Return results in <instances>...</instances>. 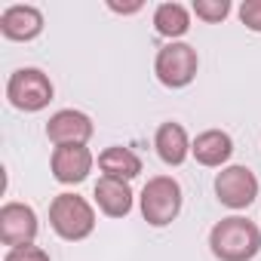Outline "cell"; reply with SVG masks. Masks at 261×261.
Segmentation results:
<instances>
[{
  "label": "cell",
  "mask_w": 261,
  "mask_h": 261,
  "mask_svg": "<svg viewBox=\"0 0 261 261\" xmlns=\"http://www.w3.org/2000/svg\"><path fill=\"white\" fill-rule=\"evenodd\" d=\"M209 249L218 261H252L261 252V227L243 215H227L209 230Z\"/></svg>",
  "instance_id": "1"
},
{
  "label": "cell",
  "mask_w": 261,
  "mask_h": 261,
  "mask_svg": "<svg viewBox=\"0 0 261 261\" xmlns=\"http://www.w3.org/2000/svg\"><path fill=\"white\" fill-rule=\"evenodd\" d=\"M49 224L62 240L80 243L95 230V209L80 194H59L49 203Z\"/></svg>",
  "instance_id": "2"
},
{
  "label": "cell",
  "mask_w": 261,
  "mask_h": 261,
  "mask_svg": "<svg viewBox=\"0 0 261 261\" xmlns=\"http://www.w3.org/2000/svg\"><path fill=\"white\" fill-rule=\"evenodd\" d=\"M139 203H142V218L151 227H166V224H172L178 218L185 194H181V185L172 175H154L142 188Z\"/></svg>",
  "instance_id": "3"
},
{
  "label": "cell",
  "mask_w": 261,
  "mask_h": 261,
  "mask_svg": "<svg viewBox=\"0 0 261 261\" xmlns=\"http://www.w3.org/2000/svg\"><path fill=\"white\" fill-rule=\"evenodd\" d=\"M200 71V56L191 43L185 40H175V43H166L157 49V59H154V74L157 80L166 86V89H185L194 83Z\"/></svg>",
  "instance_id": "4"
},
{
  "label": "cell",
  "mask_w": 261,
  "mask_h": 261,
  "mask_svg": "<svg viewBox=\"0 0 261 261\" xmlns=\"http://www.w3.org/2000/svg\"><path fill=\"white\" fill-rule=\"evenodd\" d=\"M53 95H56V86L40 68H19L7 80V98L16 111L37 114V111L49 108Z\"/></svg>",
  "instance_id": "5"
},
{
  "label": "cell",
  "mask_w": 261,
  "mask_h": 261,
  "mask_svg": "<svg viewBox=\"0 0 261 261\" xmlns=\"http://www.w3.org/2000/svg\"><path fill=\"white\" fill-rule=\"evenodd\" d=\"M215 197L221 206L240 212L258 200V178L249 166H224L215 175Z\"/></svg>",
  "instance_id": "6"
},
{
  "label": "cell",
  "mask_w": 261,
  "mask_h": 261,
  "mask_svg": "<svg viewBox=\"0 0 261 261\" xmlns=\"http://www.w3.org/2000/svg\"><path fill=\"white\" fill-rule=\"evenodd\" d=\"M37 230L40 221L28 203H4V209H0V243L4 246H34Z\"/></svg>",
  "instance_id": "7"
},
{
  "label": "cell",
  "mask_w": 261,
  "mask_h": 261,
  "mask_svg": "<svg viewBox=\"0 0 261 261\" xmlns=\"http://www.w3.org/2000/svg\"><path fill=\"white\" fill-rule=\"evenodd\" d=\"M92 133H95L92 117L83 114V111H74V108H62L46 120V139L56 148H62V145H86L92 139Z\"/></svg>",
  "instance_id": "8"
},
{
  "label": "cell",
  "mask_w": 261,
  "mask_h": 261,
  "mask_svg": "<svg viewBox=\"0 0 261 261\" xmlns=\"http://www.w3.org/2000/svg\"><path fill=\"white\" fill-rule=\"evenodd\" d=\"M92 163H95V157L86 145H62V148H53V157H49V169L59 185L86 181L92 172Z\"/></svg>",
  "instance_id": "9"
},
{
  "label": "cell",
  "mask_w": 261,
  "mask_h": 261,
  "mask_svg": "<svg viewBox=\"0 0 261 261\" xmlns=\"http://www.w3.org/2000/svg\"><path fill=\"white\" fill-rule=\"evenodd\" d=\"M0 34L13 43H31L43 34V13L31 4H13L0 13Z\"/></svg>",
  "instance_id": "10"
},
{
  "label": "cell",
  "mask_w": 261,
  "mask_h": 261,
  "mask_svg": "<svg viewBox=\"0 0 261 261\" xmlns=\"http://www.w3.org/2000/svg\"><path fill=\"white\" fill-rule=\"evenodd\" d=\"M92 197H95V206L101 209V215H108V218H126L129 212H133V203H136L129 181L108 178V175H101L95 181Z\"/></svg>",
  "instance_id": "11"
},
{
  "label": "cell",
  "mask_w": 261,
  "mask_h": 261,
  "mask_svg": "<svg viewBox=\"0 0 261 261\" xmlns=\"http://www.w3.org/2000/svg\"><path fill=\"white\" fill-rule=\"evenodd\" d=\"M191 154L206 169H224L227 160L233 157V139L224 133V129H206V133H200L194 139Z\"/></svg>",
  "instance_id": "12"
},
{
  "label": "cell",
  "mask_w": 261,
  "mask_h": 261,
  "mask_svg": "<svg viewBox=\"0 0 261 261\" xmlns=\"http://www.w3.org/2000/svg\"><path fill=\"white\" fill-rule=\"evenodd\" d=\"M191 139H188V129L175 120L169 123H160L157 133H154V148H157V157L166 163V166H181L188 157H191Z\"/></svg>",
  "instance_id": "13"
},
{
  "label": "cell",
  "mask_w": 261,
  "mask_h": 261,
  "mask_svg": "<svg viewBox=\"0 0 261 261\" xmlns=\"http://www.w3.org/2000/svg\"><path fill=\"white\" fill-rule=\"evenodd\" d=\"M98 169L108 175V178H120V181H133L142 175V157L129 148H120V145H111L98 154Z\"/></svg>",
  "instance_id": "14"
},
{
  "label": "cell",
  "mask_w": 261,
  "mask_h": 261,
  "mask_svg": "<svg viewBox=\"0 0 261 261\" xmlns=\"http://www.w3.org/2000/svg\"><path fill=\"white\" fill-rule=\"evenodd\" d=\"M154 31L160 37H166L169 43L181 40L191 31V10L185 4H175V0H166L154 10Z\"/></svg>",
  "instance_id": "15"
},
{
  "label": "cell",
  "mask_w": 261,
  "mask_h": 261,
  "mask_svg": "<svg viewBox=\"0 0 261 261\" xmlns=\"http://www.w3.org/2000/svg\"><path fill=\"white\" fill-rule=\"evenodd\" d=\"M191 13L197 19L209 22V25H218V22H224L230 16V0H194Z\"/></svg>",
  "instance_id": "16"
},
{
  "label": "cell",
  "mask_w": 261,
  "mask_h": 261,
  "mask_svg": "<svg viewBox=\"0 0 261 261\" xmlns=\"http://www.w3.org/2000/svg\"><path fill=\"white\" fill-rule=\"evenodd\" d=\"M237 13H240V22H243L249 31L261 34V0H243Z\"/></svg>",
  "instance_id": "17"
},
{
  "label": "cell",
  "mask_w": 261,
  "mask_h": 261,
  "mask_svg": "<svg viewBox=\"0 0 261 261\" xmlns=\"http://www.w3.org/2000/svg\"><path fill=\"white\" fill-rule=\"evenodd\" d=\"M4 261H53V258L40 246H16V249H7Z\"/></svg>",
  "instance_id": "18"
},
{
  "label": "cell",
  "mask_w": 261,
  "mask_h": 261,
  "mask_svg": "<svg viewBox=\"0 0 261 261\" xmlns=\"http://www.w3.org/2000/svg\"><path fill=\"white\" fill-rule=\"evenodd\" d=\"M108 10H114V13H120V16H133V13H139V10H142V4H129V7H120V4H108Z\"/></svg>",
  "instance_id": "19"
}]
</instances>
